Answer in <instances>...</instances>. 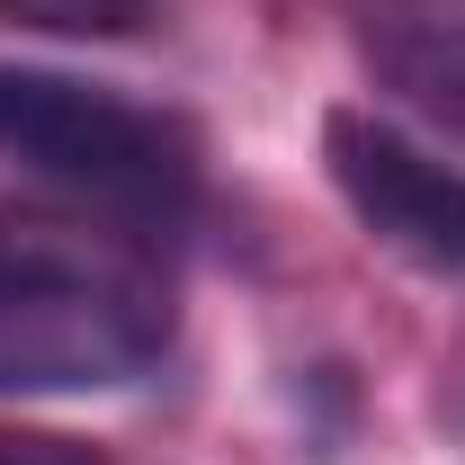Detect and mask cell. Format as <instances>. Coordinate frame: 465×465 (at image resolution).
<instances>
[{
  "mask_svg": "<svg viewBox=\"0 0 465 465\" xmlns=\"http://www.w3.org/2000/svg\"><path fill=\"white\" fill-rule=\"evenodd\" d=\"M171 349V278L116 224L0 206V394H99Z\"/></svg>",
  "mask_w": 465,
  "mask_h": 465,
  "instance_id": "6da1fadb",
  "label": "cell"
},
{
  "mask_svg": "<svg viewBox=\"0 0 465 465\" xmlns=\"http://www.w3.org/2000/svg\"><path fill=\"white\" fill-rule=\"evenodd\" d=\"M0 162L116 232H162L197 206V134L171 108L36 63H0Z\"/></svg>",
  "mask_w": 465,
  "mask_h": 465,
  "instance_id": "7a4b0ae2",
  "label": "cell"
},
{
  "mask_svg": "<svg viewBox=\"0 0 465 465\" xmlns=\"http://www.w3.org/2000/svg\"><path fill=\"white\" fill-rule=\"evenodd\" d=\"M322 171L341 188V206L376 232L394 260L430 278H465V171L439 162L430 143H411L403 125L367 108L322 116Z\"/></svg>",
  "mask_w": 465,
  "mask_h": 465,
  "instance_id": "3957f363",
  "label": "cell"
},
{
  "mask_svg": "<svg viewBox=\"0 0 465 465\" xmlns=\"http://www.w3.org/2000/svg\"><path fill=\"white\" fill-rule=\"evenodd\" d=\"M367 72L411 116L465 134V0H349Z\"/></svg>",
  "mask_w": 465,
  "mask_h": 465,
  "instance_id": "277c9868",
  "label": "cell"
},
{
  "mask_svg": "<svg viewBox=\"0 0 465 465\" xmlns=\"http://www.w3.org/2000/svg\"><path fill=\"white\" fill-rule=\"evenodd\" d=\"M153 0H0V27H45V36H125Z\"/></svg>",
  "mask_w": 465,
  "mask_h": 465,
  "instance_id": "5b68a950",
  "label": "cell"
}]
</instances>
